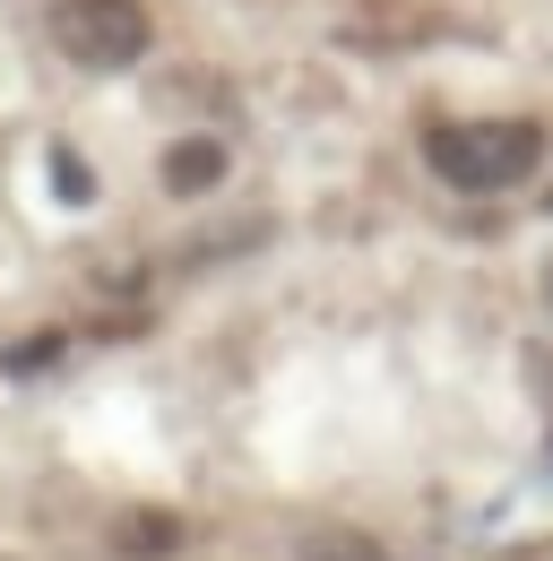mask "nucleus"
<instances>
[{
	"instance_id": "0eeeda50",
	"label": "nucleus",
	"mask_w": 553,
	"mask_h": 561,
	"mask_svg": "<svg viewBox=\"0 0 553 561\" xmlns=\"http://www.w3.org/2000/svg\"><path fill=\"white\" fill-rule=\"evenodd\" d=\"M545 302H553V268H545Z\"/></svg>"
},
{
	"instance_id": "7ed1b4c3",
	"label": "nucleus",
	"mask_w": 553,
	"mask_h": 561,
	"mask_svg": "<svg viewBox=\"0 0 553 561\" xmlns=\"http://www.w3.org/2000/svg\"><path fill=\"white\" fill-rule=\"evenodd\" d=\"M156 173H165V191H173V199H200V191L225 182V147H216V139H173Z\"/></svg>"
},
{
	"instance_id": "f03ea898",
	"label": "nucleus",
	"mask_w": 553,
	"mask_h": 561,
	"mask_svg": "<svg viewBox=\"0 0 553 561\" xmlns=\"http://www.w3.org/2000/svg\"><path fill=\"white\" fill-rule=\"evenodd\" d=\"M44 26L78 70H131L147 53V9L138 0H53Z\"/></svg>"
},
{
	"instance_id": "f257e3e1",
	"label": "nucleus",
	"mask_w": 553,
	"mask_h": 561,
	"mask_svg": "<svg viewBox=\"0 0 553 561\" xmlns=\"http://www.w3.org/2000/svg\"><path fill=\"white\" fill-rule=\"evenodd\" d=\"M424 156L450 191H519L545 164V122H441L424 130Z\"/></svg>"
},
{
	"instance_id": "39448f33",
	"label": "nucleus",
	"mask_w": 553,
	"mask_h": 561,
	"mask_svg": "<svg viewBox=\"0 0 553 561\" xmlns=\"http://www.w3.org/2000/svg\"><path fill=\"white\" fill-rule=\"evenodd\" d=\"M173 536H182L173 518H131V527H122V553H165Z\"/></svg>"
},
{
	"instance_id": "423d86ee",
	"label": "nucleus",
	"mask_w": 553,
	"mask_h": 561,
	"mask_svg": "<svg viewBox=\"0 0 553 561\" xmlns=\"http://www.w3.org/2000/svg\"><path fill=\"white\" fill-rule=\"evenodd\" d=\"M53 173H61V199H87V191H95V182H87V164H78L69 147H61V156H53Z\"/></svg>"
},
{
	"instance_id": "20e7f679",
	"label": "nucleus",
	"mask_w": 553,
	"mask_h": 561,
	"mask_svg": "<svg viewBox=\"0 0 553 561\" xmlns=\"http://www.w3.org/2000/svg\"><path fill=\"white\" fill-rule=\"evenodd\" d=\"M303 561H390V553H381L363 527H312V536H303Z\"/></svg>"
}]
</instances>
